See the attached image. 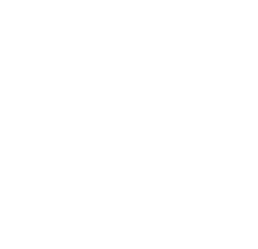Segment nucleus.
Instances as JSON below:
<instances>
[]
</instances>
